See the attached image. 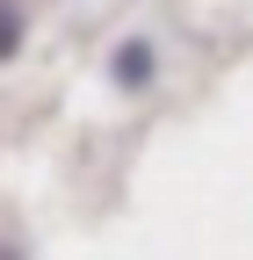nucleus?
Wrapping results in <instances>:
<instances>
[{"label":"nucleus","instance_id":"nucleus-1","mask_svg":"<svg viewBox=\"0 0 253 260\" xmlns=\"http://www.w3.org/2000/svg\"><path fill=\"white\" fill-rule=\"evenodd\" d=\"M145 80H152V44L131 37V44L116 51V87H145Z\"/></svg>","mask_w":253,"mask_h":260},{"label":"nucleus","instance_id":"nucleus-2","mask_svg":"<svg viewBox=\"0 0 253 260\" xmlns=\"http://www.w3.org/2000/svg\"><path fill=\"white\" fill-rule=\"evenodd\" d=\"M15 44H22V8L0 0V58H15Z\"/></svg>","mask_w":253,"mask_h":260}]
</instances>
